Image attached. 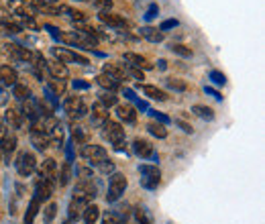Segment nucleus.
<instances>
[{
	"label": "nucleus",
	"instance_id": "1",
	"mask_svg": "<svg viewBox=\"0 0 265 224\" xmlns=\"http://www.w3.org/2000/svg\"><path fill=\"white\" fill-rule=\"evenodd\" d=\"M102 139L109 141L114 147V151H125V129L119 122L106 120L102 124Z\"/></svg>",
	"mask_w": 265,
	"mask_h": 224
},
{
	"label": "nucleus",
	"instance_id": "2",
	"mask_svg": "<svg viewBox=\"0 0 265 224\" xmlns=\"http://www.w3.org/2000/svg\"><path fill=\"white\" fill-rule=\"evenodd\" d=\"M96 198V186L92 179H80L76 183L74 188V196L72 200L84 204V206H88V204H92V200Z\"/></svg>",
	"mask_w": 265,
	"mask_h": 224
},
{
	"label": "nucleus",
	"instance_id": "3",
	"mask_svg": "<svg viewBox=\"0 0 265 224\" xmlns=\"http://www.w3.org/2000/svg\"><path fill=\"white\" fill-rule=\"evenodd\" d=\"M126 186H129V181H126V178L123 173H110V181H109V194H106V202H116L119 200L123 194H125V190H126Z\"/></svg>",
	"mask_w": 265,
	"mask_h": 224
},
{
	"label": "nucleus",
	"instance_id": "4",
	"mask_svg": "<svg viewBox=\"0 0 265 224\" xmlns=\"http://www.w3.org/2000/svg\"><path fill=\"white\" fill-rule=\"evenodd\" d=\"M4 55L11 57L13 61H18V63H25V65H27V63L33 61L35 51H31L29 47L16 45V43H6V45H4Z\"/></svg>",
	"mask_w": 265,
	"mask_h": 224
},
{
	"label": "nucleus",
	"instance_id": "5",
	"mask_svg": "<svg viewBox=\"0 0 265 224\" xmlns=\"http://www.w3.org/2000/svg\"><path fill=\"white\" fill-rule=\"evenodd\" d=\"M55 186H57L55 178H39L37 175V179H35V198L39 202H47L53 196Z\"/></svg>",
	"mask_w": 265,
	"mask_h": 224
},
{
	"label": "nucleus",
	"instance_id": "6",
	"mask_svg": "<svg viewBox=\"0 0 265 224\" xmlns=\"http://www.w3.org/2000/svg\"><path fill=\"white\" fill-rule=\"evenodd\" d=\"M51 55L55 57L57 61H62V63H80V65H88V63H90L84 55L76 53L72 49H67V47H51Z\"/></svg>",
	"mask_w": 265,
	"mask_h": 224
},
{
	"label": "nucleus",
	"instance_id": "7",
	"mask_svg": "<svg viewBox=\"0 0 265 224\" xmlns=\"http://www.w3.org/2000/svg\"><path fill=\"white\" fill-rule=\"evenodd\" d=\"M15 167L18 171V175H23V178H29L35 169H37V159L31 151H23L18 153V157L15 161Z\"/></svg>",
	"mask_w": 265,
	"mask_h": 224
},
{
	"label": "nucleus",
	"instance_id": "8",
	"mask_svg": "<svg viewBox=\"0 0 265 224\" xmlns=\"http://www.w3.org/2000/svg\"><path fill=\"white\" fill-rule=\"evenodd\" d=\"M80 155H82V157H84L88 163H90V165H98L102 159L109 157V153H106L104 147H100V145H88V143L82 147Z\"/></svg>",
	"mask_w": 265,
	"mask_h": 224
},
{
	"label": "nucleus",
	"instance_id": "9",
	"mask_svg": "<svg viewBox=\"0 0 265 224\" xmlns=\"http://www.w3.org/2000/svg\"><path fill=\"white\" fill-rule=\"evenodd\" d=\"M0 31L2 33H11V35H18L23 33V29L16 25V18L15 15H11L6 8L0 6Z\"/></svg>",
	"mask_w": 265,
	"mask_h": 224
},
{
	"label": "nucleus",
	"instance_id": "10",
	"mask_svg": "<svg viewBox=\"0 0 265 224\" xmlns=\"http://www.w3.org/2000/svg\"><path fill=\"white\" fill-rule=\"evenodd\" d=\"M98 18H100V23L109 25L112 29H116V31H123V29H129V21H126L125 16L116 15V13H110V11H104L98 15Z\"/></svg>",
	"mask_w": 265,
	"mask_h": 224
},
{
	"label": "nucleus",
	"instance_id": "11",
	"mask_svg": "<svg viewBox=\"0 0 265 224\" xmlns=\"http://www.w3.org/2000/svg\"><path fill=\"white\" fill-rule=\"evenodd\" d=\"M4 120H6V126H8V129L18 131V129L23 126V122H25L23 110L18 108V106H11V108L6 110V114H4Z\"/></svg>",
	"mask_w": 265,
	"mask_h": 224
},
{
	"label": "nucleus",
	"instance_id": "12",
	"mask_svg": "<svg viewBox=\"0 0 265 224\" xmlns=\"http://www.w3.org/2000/svg\"><path fill=\"white\" fill-rule=\"evenodd\" d=\"M90 112V120H92V126H102L106 120H109V108L100 102H94L92 108L88 110Z\"/></svg>",
	"mask_w": 265,
	"mask_h": 224
},
{
	"label": "nucleus",
	"instance_id": "13",
	"mask_svg": "<svg viewBox=\"0 0 265 224\" xmlns=\"http://www.w3.org/2000/svg\"><path fill=\"white\" fill-rule=\"evenodd\" d=\"M6 11L11 15H15V16H33L31 4H29L27 0H8Z\"/></svg>",
	"mask_w": 265,
	"mask_h": 224
},
{
	"label": "nucleus",
	"instance_id": "14",
	"mask_svg": "<svg viewBox=\"0 0 265 224\" xmlns=\"http://www.w3.org/2000/svg\"><path fill=\"white\" fill-rule=\"evenodd\" d=\"M131 147H133V153L137 155V157H141V159H149L151 155L155 153V151H153V145L147 141V139H141V137H137V139L133 141Z\"/></svg>",
	"mask_w": 265,
	"mask_h": 224
},
{
	"label": "nucleus",
	"instance_id": "15",
	"mask_svg": "<svg viewBox=\"0 0 265 224\" xmlns=\"http://www.w3.org/2000/svg\"><path fill=\"white\" fill-rule=\"evenodd\" d=\"M45 70L49 72V75L55 77V80H65L70 72H67V65L62 63V61H45Z\"/></svg>",
	"mask_w": 265,
	"mask_h": 224
},
{
	"label": "nucleus",
	"instance_id": "16",
	"mask_svg": "<svg viewBox=\"0 0 265 224\" xmlns=\"http://www.w3.org/2000/svg\"><path fill=\"white\" fill-rule=\"evenodd\" d=\"M31 143L37 151H45L49 145H51V139L45 131H39V129H31Z\"/></svg>",
	"mask_w": 265,
	"mask_h": 224
},
{
	"label": "nucleus",
	"instance_id": "17",
	"mask_svg": "<svg viewBox=\"0 0 265 224\" xmlns=\"http://www.w3.org/2000/svg\"><path fill=\"white\" fill-rule=\"evenodd\" d=\"M0 84L6 88H13L15 84H18V74L15 67L11 65H0Z\"/></svg>",
	"mask_w": 265,
	"mask_h": 224
},
{
	"label": "nucleus",
	"instance_id": "18",
	"mask_svg": "<svg viewBox=\"0 0 265 224\" xmlns=\"http://www.w3.org/2000/svg\"><path fill=\"white\" fill-rule=\"evenodd\" d=\"M139 88H141V92L147 96V98H151V100H157V102H165V100H168V94H165L161 88H157V86L139 84Z\"/></svg>",
	"mask_w": 265,
	"mask_h": 224
},
{
	"label": "nucleus",
	"instance_id": "19",
	"mask_svg": "<svg viewBox=\"0 0 265 224\" xmlns=\"http://www.w3.org/2000/svg\"><path fill=\"white\" fill-rule=\"evenodd\" d=\"M116 116H119L125 124H135L137 122V112H135L133 106H129V104H119V106H116Z\"/></svg>",
	"mask_w": 265,
	"mask_h": 224
},
{
	"label": "nucleus",
	"instance_id": "20",
	"mask_svg": "<svg viewBox=\"0 0 265 224\" xmlns=\"http://www.w3.org/2000/svg\"><path fill=\"white\" fill-rule=\"evenodd\" d=\"M96 82H98V86H100V88H104L106 92H116V90L121 88V82L116 80V77H112V75H109V74H104V72L96 77Z\"/></svg>",
	"mask_w": 265,
	"mask_h": 224
},
{
	"label": "nucleus",
	"instance_id": "21",
	"mask_svg": "<svg viewBox=\"0 0 265 224\" xmlns=\"http://www.w3.org/2000/svg\"><path fill=\"white\" fill-rule=\"evenodd\" d=\"M123 61H126V63L133 65V67H139V70H141V67H143V70H151V67H153L149 61L145 60L143 55H139V53H131V51L123 55Z\"/></svg>",
	"mask_w": 265,
	"mask_h": 224
},
{
	"label": "nucleus",
	"instance_id": "22",
	"mask_svg": "<svg viewBox=\"0 0 265 224\" xmlns=\"http://www.w3.org/2000/svg\"><path fill=\"white\" fill-rule=\"evenodd\" d=\"M139 35L143 39H147L149 43H161L163 39H165V33L159 31V29H153V27H143L139 29Z\"/></svg>",
	"mask_w": 265,
	"mask_h": 224
},
{
	"label": "nucleus",
	"instance_id": "23",
	"mask_svg": "<svg viewBox=\"0 0 265 224\" xmlns=\"http://www.w3.org/2000/svg\"><path fill=\"white\" fill-rule=\"evenodd\" d=\"M16 149V134L6 133L2 139H0V151L6 155V159H11V153H15Z\"/></svg>",
	"mask_w": 265,
	"mask_h": 224
},
{
	"label": "nucleus",
	"instance_id": "24",
	"mask_svg": "<svg viewBox=\"0 0 265 224\" xmlns=\"http://www.w3.org/2000/svg\"><path fill=\"white\" fill-rule=\"evenodd\" d=\"M39 178H55L57 179V163L55 159H45L39 167Z\"/></svg>",
	"mask_w": 265,
	"mask_h": 224
},
{
	"label": "nucleus",
	"instance_id": "25",
	"mask_svg": "<svg viewBox=\"0 0 265 224\" xmlns=\"http://www.w3.org/2000/svg\"><path fill=\"white\" fill-rule=\"evenodd\" d=\"M84 104V100H82V96H67V98L63 100V110L67 112V116H72L78 108H80V106Z\"/></svg>",
	"mask_w": 265,
	"mask_h": 224
},
{
	"label": "nucleus",
	"instance_id": "26",
	"mask_svg": "<svg viewBox=\"0 0 265 224\" xmlns=\"http://www.w3.org/2000/svg\"><path fill=\"white\" fill-rule=\"evenodd\" d=\"M82 218L86 224H94L98 218H100V208L96 206V204H88V206L84 208L82 212Z\"/></svg>",
	"mask_w": 265,
	"mask_h": 224
},
{
	"label": "nucleus",
	"instance_id": "27",
	"mask_svg": "<svg viewBox=\"0 0 265 224\" xmlns=\"http://www.w3.org/2000/svg\"><path fill=\"white\" fill-rule=\"evenodd\" d=\"M13 94H15V98L21 100V102H27L29 98H33V92H31V88H29L27 84H15L13 86Z\"/></svg>",
	"mask_w": 265,
	"mask_h": 224
},
{
	"label": "nucleus",
	"instance_id": "28",
	"mask_svg": "<svg viewBox=\"0 0 265 224\" xmlns=\"http://www.w3.org/2000/svg\"><path fill=\"white\" fill-rule=\"evenodd\" d=\"M104 74H109L112 77H116V80H126V72H125V65H116V63H104Z\"/></svg>",
	"mask_w": 265,
	"mask_h": 224
},
{
	"label": "nucleus",
	"instance_id": "29",
	"mask_svg": "<svg viewBox=\"0 0 265 224\" xmlns=\"http://www.w3.org/2000/svg\"><path fill=\"white\" fill-rule=\"evenodd\" d=\"M192 112L198 116V119H202V120H214V110L210 108V106L194 104V106H192Z\"/></svg>",
	"mask_w": 265,
	"mask_h": 224
},
{
	"label": "nucleus",
	"instance_id": "30",
	"mask_svg": "<svg viewBox=\"0 0 265 224\" xmlns=\"http://www.w3.org/2000/svg\"><path fill=\"white\" fill-rule=\"evenodd\" d=\"M84 208H86L84 204H80V202L72 200V202H70V208H67V216H70L67 220H74V222H78V220L82 218V212H84Z\"/></svg>",
	"mask_w": 265,
	"mask_h": 224
},
{
	"label": "nucleus",
	"instance_id": "31",
	"mask_svg": "<svg viewBox=\"0 0 265 224\" xmlns=\"http://www.w3.org/2000/svg\"><path fill=\"white\" fill-rule=\"evenodd\" d=\"M39 206H41V202H39L35 196L31 198V202H29V208H27V214H25V224H33L37 212H39Z\"/></svg>",
	"mask_w": 265,
	"mask_h": 224
},
{
	"label": "nucleus",
	"instance_id": "32",
	"mask_svg": "<svg viewBox=\"0 0 265 224\" xmlns=\"http://www.w3.org/2000/svg\"><path fill=\"white\" fill-rule=\"evenodd\" d=\"M70 179H72V163L65 161V163L62 165V169H60V178H57V183H60L62 188H65L67 183H70Z\"/></svg>",
	"mask_w": 265,
	"mask_h": 224
},
{
	"label": "nucleus",
	"instance_id": "33",
	"mask_svg": "<svg viewBox=\"0 0 265 224\" xmlns=\"http://www.w3.org/2000/svg\"><path fill=\"white\" fill-rule=\"evenodd\" d=\"M147 131H149L153 137H157V139H165L168 137V129H165V124H159V122H149L147 124Z\"/></svg>",
	"mask_w": 265,
	"mask_h": 224
},
{
	"label": "nucleus",
	"instance_id": "34",
	"mask_svg": "<svg viewBox=\"0 0 265 224\" xmlns=\"http://www.w3.org/2000/svg\"><path fill=\"white\" fill-rule=\"evenodd\" d=\"M47 90L51 92L53 96H63V92H65V84H63V80H55V77H51V80L47 82Z\"/></svg>",
	"mask_w": 265,
	"mask_h": 224
},
{
	"label": "nucleus",
	"instance_id": "35",
	"mask_svg": "<svg viewBox=\"0 0 265 224\" xmlns=\"http://www.w3.org/2000/svg\"><path fill=\"white\" fill-rule=\"evenodd\" d=\"M135 218H137V222H139V224H153V218H151L149 210L143 208V206H139L135 210Z\"/></svg>",
	"mask_w": 265,
	"mask_h": 224
},
{
	"label": "nucleus",
	"instance_id": "36",
	"mask_svg": "<svg viewBox=\"0 0 265 224\" xmlns=\"http://www.w3.org/2000/svg\"><path fill=\"white\" fill-rule=\"evenodd\" d=\"M161 183V175H151V178H141V186L145 190H157Z\"/></svg>",
	"mask_w": 265,
	"mask_h": 224
},
{
	"label": "nucleus",
	"instance_id": "37",
	"mask_svg": "<svg viewBox=\"0 0 265 224\" xmlns=\"http://www.w3.org/2000/svg\"><path fill=\"white\" fill-rule=\"evenodd\" d=\"M139 173L141 178H151V175H161L157 165H139Z\"/></svg>",
	"mask_w": 265,
	"mask_h": 224
},
{
	"label": "nucleus",
	"instance_id": "38",
	"mask_svg": "<svg viewBox=\"0 0 265 224\" xmlns=\"http://www.w3.org/2000/svg\"><path fill=\"white\" fill-rule=\"evenodd\" d=\"M55 214H57V204H47V208H45V212H43V222L45 224H51L53 222V218H55Z\"/></svg>",
	"mask_w": 265,
	"mask_h": 224
},
{
	"label": "nucleus",
	"instance_id": "39",
	"mask_svg": "<svg viewBox=\"0 0 265 224\" xmlns=\"http://www.w3.org/2000/svg\"><path fill=\"white\" fill-rule=\"evenodd\" d=\"M98 102L104 104L106 108H110V106H114V104H116V96H114L112 92H102L100 96H98Z\"/></svg>",
	"mask_w": 265,
	"mask_h": 224
},
{
	"label": "nucleus",
	"instance_id": "40",
	"mask_svg": "<svg viewBox=\"0 0 265 224\" xmlns=\"http://www.w3.org/2000/svg\"><path fill=\"white\" fill-rule=\"evenodd\" d=\"M96 11H100V13H104V11H110L112 8V0H88Z\"/></svg>",
	"mask_w": 265,
	"mask_h": 224
},
{
	"label": "nucleus",
	"instance_id": "41",
	"mask_svg": "<svg viewBox=\"0 0 265 224\" xmlns=\"http://www.w3.org/2000/svg\"><path fill=\"white\" fill-rule=\"evenodd\" d=\"M165 86H168L170 90H175V92H186V90H188V84L182 82V80H165Z\"/></svg>",
	"mask_w": 265,
	"mask_h": 224
},
{
	"label": "nucleus",
	"instance_id": "42",
	"mask_svg": "<svg viewBox=\"0 0 265 224\" xmlns=\"http://www.w3.org/2000/svg\"><path fill=\"white\" fill-rule=\"evenodd\" d=\"M96 167L100 169V173H104V175H110V173H114V163H112L109 157H106V159H102L100 163L96 165Z\"/></svg>",
	"mask_w": 265,
	"mask_h": 224
},
{
	"label": "nucleus",
	"instance_id": "43",
	"mask_svg": "<svg viewBox=\"0 0 265 224\" xmlns=\"http://www.w3.org/2000/svg\"><path fill=\"white\" fill-rule=\"evenodd\" d=\"M170 49L173 51V53H178L180 57H192V49L190 47H186V45H180V43H171V47Z\"/></svg>",
	"mask_w": 265,
	"mask_h": 224
},
{
	"label": "nucleus",
	"instance_id": "44",
	"mask_svg": "<svg viewBox=\"0 0 265 224\" xmlns=\"http://www.w3.org/2000/svg\"><path fill=\"white\" fill-rule=\"evenodd\" d=\"M208 80H212V84H217V86H224V84H227V75H224L222 72L212 70V72L208 74Z\"/></svg>",
	"mask_w": 265,
	"mask_h": 224
},
{
	"label": "nucleus",
	"instance_id": "45",
	"mask_svg": "<svg viewBox=\"0 0 265 224\" xmlns=\"http://www.w3.org/2000/svg\"><path fill=\"white\" fill-rule=\"evenodd\" d=\"M147 112H149V114L153 116V120L159 122V124H170V122H171L170 116H165L163 112H157V110H147Z\"/></svg>",
	"mask_w": 265,
	"mask_h": 224
},
{
	"label": "nucleus",
	"instance_id": "46",
	"mask_svg": "<svg viewBox=\"0 0 265 224\" xmlns=\"http://www.w3.org/2000/svg\"><path fill=\"white\" fill-rule=\"evenodd\" d=\"M72 137H74V143H78V145H86V133L80 129V126H76V129L72 131Z\"/></svg>",
	"mask_w": 265,
	"mask_h": 224
},
{
	"label": "nucleus",
	"instance_id": "47",
	"mask_svg": "<svg viewBox=\"0 0 265 224\" xmlns=\"http://www.w3.org/2000/svg\"><path fill=\"white\" fill-rule=\"evenodd\" d=\"M43 29H45V31L55 39V41H62V35H63V33H62L57 27H53V25H43Z\"/></svg>",
	"mask_w": 265,
	"mask_h": 224
},
{
	"label": "nucleus",
	"instance_id": "48",
	"mask_svg": "<svg viewBox=\"0 0 265 224\" xmlns=\"http://www.w3.org/2000/svg\"><path fill=\"white\" fill-rule=\"evenodd\" d=\"M125 72H126V74H129V75H133V77H135V80H145V77H143V72L139 70V67H133V65H129V63H126V67H125Z\"/></svg>",
	"mask_w": 265,
	"mask_h": 224
},
{
	"label": "nucleus",
	"instance_id": "49",
	"mask_svg": "<svg viewBox=\"0 0 265 224\" xmlns=\"http://www.w3.org/2000/svg\"><path fill=\"white\" fill-rule=\"evenodd\" d=\"M157 15H159V6H157V4H149V8H147V13L143 16H145V21H153Z\"/></svg>",
	"mask_w": 265,
	"mask_h": 224
},
{
	"label": "nucleus",
	"instance_id": "50",
	"mask_svg": "<svg viewBox=\"0 0 265 224\" xmlns=\"http://www.w3.org/2000/svg\"><path fill=\"white\" fill-rule=\"evenodd\" d=\"M180 25V21H175V18H168V21H163L159 25V31H170V29H175Z\"/></svg>",
	"mask_w": 265,
	"mask_h": 224
},
{
	"label": "nucleus",
	"instance_id": "51",
	"mask_svg": "<svg viewBox=\"0 0 265 224\" xmlns=\"http://www.w3.org/2000/svg\"><path fill=\"white\" fill-rule=\"evenodd\" d=\"M102 224H121V218L114 212H106V216L102 218Z\"/></svg>",
	"mask_w": 265,
	"mask_h": 224
},
{
	"label": "nucleus",
	"instance_id": "52",
	"mask_svg": "<svg viewBox=\"0 0 265 224\" xmlns=\"http://www.w3.org/2000/svg\"><path fill=\"white\" fill-rule=\"evenodd\" d=\"M86 114H88V106H86V104H82L80 108H78V110H76V112L70 116V119H72V120H80V119H84Z\"/></svg>",
	"mask_w": 265,
	"mask_h": 224
},
{
	"label": "nucleus",
	"instance_id": "53",
	"mask_svg": "<svg viewBox=\"0 0 265 224\" xmlns=\"http://www.w3.org/2000/svg\"><path fill=\"white\" fill-rule=\"evenodd\" d=\"M74 90H88V88H90V84L88 82H84V80H74Z\"/></svg>",
	"mask_w": 265,
	"mask_h": 224
},
{
	"label": "nucleus",
	"instance_id": "54",
	"mask_svg": "<svg viewBox=\"0 0 265 224\" xmlns=\"http://www.w3.org/2000/svg\"><path fill=\"white\" fill-rule=\"evenodd\" d=\"M123 96L126 100H133V102H137V96H135V92L131 90V88H123Z\"/></svg>",
	"mask_w": 265,
	"mask_h": 224
},
{
	"label": "nucleus",
	"instance_id": "55",
	"mask_svg": "<svg viewBox=\"0 0 265 224\" xmlns=\"http://www.w3.org/2000/svg\"><path fill=\"white\" fill-rule=\"evenodd\" d=\"M204 92L208 94V96H212V98H217V100H222V96H220V94H218L217 90H214V88H210V86H206V88H204Z\"/></svg>",
	"mask_w": 265,
	"mask_h": 224
},
{
	"label": "nucleus",
	"instance_id": "56",
	"mask_svg": "<svg viewBox=\"0 0 265 224\" xmlns=\"http://www.w3.org/2000/svg\"><path fill=\"white\" fill-rule=\"evenodd\" d=\"M4 104H8V94L4 90V86L0 84V106H4Z\"/></svg>",
	"mask_w": 265,
	"mask_h": 224
},
{
	"label": "nucleus",
	"instance_id": "57",
	"mask_svg": "<svg viewBox=\"0 0 265 224\" xmlns=\"http://www.w3.org/2000/svg\"><path fill=\"white\" fill-rule=\"evenodd\" d=\"M175 124H178V126H180V129H182L184 133H190V134L194 133V129H192V126H190L188 122H184V120H175Z\"/></svg>",
	"mask_w": 265,
	"mask_h": 224
},
{
	"label": "nucleus",
	"instance_id": "58",
	"mask_svg": "<svg viewBox=\"0 0 265 224\" xmlns=\"http://www.w3.org/2000/svg\"><path fill=\"white\" fill-rule=\"evenodd\" d=\"M78 173H80V179H92V171H90V169H86V167H82Z\"/></svg>",
	"mask_w": 265,
	"mask_h": 224
},
{
	"label": "nucleus",
	"instance_id": "59",
	"mask_svg": "<svg viewBox=\"0 0 265 224\" xmlns=\"http://www.w3.org/2000/svg\"><path fill=\"white\" fill-rule=\"evenodd\" d=\"M137 108L143 110V112H147V110H149V106H147V102H143V100H137Z\"/></svg>",
	"mask_w": 265,
	"mask_h": 224
},
{
	"label": "nucleus",
	"instance_id": "60",
	"mask_svg": "<svg viewBox=\"0 0 265 224\" xmlns=\"http://www.w3.org/2000/svg\"><path fill=\"white\" fill-rule=\"evenodd\" d=\"M157 67H159V70H165V67H168V61H165V60H159V61H157Z\"/></svg>",
	"mask_w": 265,
	"mask_h": 224
},
{
	"label": "nucleus",
	"instance_id": "61",
	"mask_svg": "<svg viewBox=\"0 0 265 224\" xmlns=\"http://www.w3.org/2000/svg\"><path fill=\"white\" fill-rule=\"evenodd\" d=\"M43 4H60V0H41Z\"/></svg>",
	"mask_w": 265,
	"mask_h": 224
},
{
	"label": "nucleus",
	"instance_id": "62",
	"mask_svg": "<svg viewBox=\"0 0 265 224\" xmlns=\"http://www.w3.org/2000/svg\"><path fill=\"white\" fill-rule=\"evenodd\" d=\"M63 224H76V222H74V220H65Z\"/></svg>",
	"mask_w": 265,
	"mask_h": 224
},
{
	"label": "nucleus",
	"instance_id": "63",
	"mask_svg": "<svg viewBox=\"0 0 265 224\" xmlns=\"http://www.w3.org/2000/svg\"><path fill=\"white\" fill-rule=\"evenodd\" d=\"M80 2H84V0H80Z\"/></svg>",
	"mask_w": 265,
	"mask_h": 224
}]
</instances>
